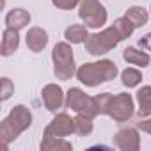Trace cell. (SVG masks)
Returning a JSON list of instances; mask_svg holds the SVG:
<instances>
[{
    "label": "cell",
    "instance_id": "obj_1",
    "mask_svg": "<svg viewBox=\"0 0 151 151\" xmlns=\"http://www.w3.org/2000/svg\"><path fill=\"white\" fill-rule=\"evenodd\" d=\"M135 27L128 22V18H117L110 27H107L105 30L101 32H96V34H91L87 37V41L84 43L86 45V52L91 53V55H105L109 53L110 50H114L121 41L128 39L132 34H133Z\"/></svg>",
    "mask_w": 151,
    "mask_h": 151
},
{
    "label": "cell",
    "instance_id": "obj_2",
    "mask_svg": "<svg viewBox=\"0 0 151 151\" xmlns=\"http://www.w3.org/2000/svg\"><path fill=\"white\" fill-rule=\"evenodd\" d=\"M32 124V112L25 105H16L0 123V142L7 147L13 140H16L25 130Z\"/></svg>",
    "mask_w": 151,
    "mask_h": 151
},
{
    "label": "cell",
    "instance_id": "obj_3",
    "mask_svg": "<svg viewBox=\"0 0 151 151\" xmlns=\"http://www.w3.org/2000/svg\"><path fill=\"white\" fill-rule=\"evenodd\" d=\"M117 77V66L110 59H101L96 62H86L77 69V78L87 87H96L100 84L110 82Z\"/></svg>",
    "mask_w": 151,
    "mask_h": 151
},
{
    "label": "cell",
    "instance_id": "obj_4",
    "mask_svg": "<svg viewBox=\"0 0 151 151\" xmlns=\"http://www.w3.org/2000/svg\"><path fill=\"white\" fill-rule=\"evenodd\" d=\"M52 60H53V73L59 80H71V77L77 75L73 48L68 41H60L53 46Z\"/></svg>",
    "mask_w": 151,
    "mask_h": 151
},
{
    "label": "cell",
    "instance_id": "obj_5",
    "mask_svg": "<svg viewBox=\"0 0 151 151\" xmlns=\"http://www.w3.org/2000/svg\"><path fill=\"white\" fill-rule=\"evenodd\" d=\"M78 16L89 29H100L109 20V13L100 0H82L78 6Z\"/></svg>",
    "mask_w": 151,
    "mask_h": 151
},
{
    "label": "cell",
    "instance_id": "obj_6",
    "mask_svg": "<svg viewBox=\"0 0 151 151\" xmlns=\"http://www.w3.org/2000/svg\"><path fill=\"white\" fill-rule=\"evenodd\" d=\"M68 109H71L73 112L77 114H86L89 117H96L100 116L98 114V109H96V101H94V96H87L80 87H71L66 94V103H64Z\"/></svg>",
    "mask_w": 151,
    "mask_h": 151
},
{
    "label": "cell",
    "instance_id": "obj_7",
    "mask_svg": "<svg viewBox=\"0 0 151 151\" xmlns=\"http://www.w3.org/2000/svg\"><path fill=\"white\" fill-rule=\"evenodd\" d=\"M133 109H135V105H133L132 94L119 93V94L112 96V100H110V103L107 107V116H110L117 123H124L133 116V112H135Z\"/></svg>",
    "mask_w": 151,
    "mask_h": 151
},
{
    "label": "cell",
    "instance_id": "obj_8",
    "mask_svg": "<svg viewBox=\"0 0 151 151\" xmlns=\"http://www.w3.org/2000/svg\"><path fill=\"white\" fill-rule=\"evenodd\" d=\"M71 133H75V117H71L66 112L55 114V117L48 123V126L43 132V135L48 137H68Z\"/></svg>",
    "mask_w": 151,
    "mask_h": 151
},
{
    "label": "cell",
    "instance_id": "obj_9",
    "mask_svg": "<svg viewBox=\"0 0 151 151\" xmlns=\"http://www.w3.org/2000/svg\"><path fill=\"white\" fill-rule=\"evenodd\" d=\"M41 98H43V103H45L46 110H50L53 114H57V110L66 103V94H64L62 87L57 86V84L45 86L43 91H41Z\"/></svg>",
    "mask_w": 151,
    "mask_h": 151
},
{
    "label": "cell",
    "instance_id": "obj_10",
    "mask_svg": "<svg viewBox=\"0 0 151 151\" xmlns=\"http://www.w3.org/2000/svg\"><path fill=\"white\" fill-rule=\"evenodd\" d=\"M114 144L123 151H139L140 149V135L139 128H123L116 133Z\"/></svg>",
    "mask_w": 151,
    "mask_h": 151
},
{
    "label": "cell",
    "instance_id": "obj_11",
    "mask_svg": "<svg viewBox=\"0 0 151 151\" xmlns=\"http://www.w3.org/2000/svg\"><path fill=\"white\" fill-rule=\"evenodd\" d=\"M25 43H27V48L30 52L39 53L48 45V32L41 27H32V29H29V32L25 36Z\"/></svg>",
    "mask_w": 151,
    "mask_h": 151
},
{
    "label": "cell",
    "instance_id": "obj_12",
    "mask_svg": "<svg viewBox=\"0 0 151 151\" xmlns=\"http://www.w3.org/2000/svg\"><path fill=\"white\" fill-rule=\"evenodd\" d=\"M20 46V34L16 29H11V27H6L4 32H2V45H0V53L4 57H9L13 55Z\"/></svg>",
    "mask_w": 151,
    "mask_h": 151
},
{
    "label": "cell",
    "instance_id": "obj_13",
    "mask_svg": "<svg viewBox=\"0 0 151 151\" xmlns=\"http://www.w3.org/2000/svg\"><path fill=\"white\" fill-rule=\"evenodd\" d=\"M30 23V13L23 7H14L6 14V27L22 30Z\"/></svg>",
    "mask_w": 151,
    "mask_h": 151
},
{
    "label": "cell",
    "instance_id": "obj_14",
    "mask_svg": "<svg viewBox=\"0 0 151 151\" xmlns=\"http://www.w3.org/2000/svg\"><path fill=\"white\" fill-rule=\"evenodd\" d=\"M123 59L128 62V64H133V66H139V68H146L149 66L151 62V57L144 52V50H139L135 46H128L123 50Z\"/></svg>",
    "mask_w": 151,
    "mask_h": 151
},
{
    "label": "cell",
    "instance_id": "obj_15",
    "mask_svg": "<svg viewBox=\"0 0 151 151\" xmlns=\"http://www.w3.org/2000/svg\"><path fill=\"white\" fill-rule=\"evenodd\" d=\"M87 29H89L87 25H71V27H68V29L64 30V37H66V41L71 43V45H82V43H86L87 37L91 36Z\"/></svg>",
    "mask_w": 151,
    "mask_h": 151
},
{
    "label": "cell",
    "instance_id": "obj_16",
    "mask_svg": "<svg viewBox=\"0 0 151 151\" xmlns=\"http://www.w3.org/2000/svg\"><path fill=\"white\" fill-rule=\"evenodd\" d=\"M39 147L41 151H71L73 149L71 142L64 140V137H48V135H43Z\"/></svg>",
    "mask_w": 151,
    "mask_h": 151
},
{
    "label": "cell",
    "instance_id": "obj_17",
    "mask_svg": "<svg viewBox=\"0 0 151 151\" xmlns=\"http://www.w3.org/2000/svg\"><path fill=\"white\" fill-rule=\"evenodd\" d=\"M137 103H139V116L149 117L151 116V86H142L137 91Z\"/></svg>",
    "mask_w": 151,
    "mask_h": 151
},
{
    "label": "cell",
    "instance_id": "obj_18",
    "mask_svg": "<svg viewBox=\"0 0 151 151\" xmlns=\"http://www.w3.org/2000/svg\"><path fill=\"white\" fill-rule=\"evenodd\" d=\"M124 18H128V22L137 29V27H144L149 20V14L144 7H139V6H132L126 9L124 13Z\"/></svg>",
    "mask_w": 151,
    "mask_h": 151
},
{
    "label": "cell",
    "instance_id": "obj_19",
    "mask_svg": "<svg viewBox=\"0 0 151 151\" xmlns=\"http://www.w3.org/2000/svg\"><path fill=\"white\" fill-rule=\"evenodd\" d=\"M91 132H93V117L86 114H77V117H75V133L87 137Z\"/></svg>",
    "mask_w": 151,
    "mask_h": 151
},
{
    "label": "cell",
    "instance_id": "obj_20",
    "mask_svg": "<svg viewBox=\"0 0 151 151\" xmlns=\"http://www.w3.org/2000/svg\"><path fill=\"white\" fill-rule=\"evenodd\" d=\"M121 82L126 87H137L142 82V73L139 69H135V68H126L121 73Z\"/></svg>",
    "mask_w": 151,
    "mask_h": 151
},
{
    "label": "cell",
    "instance_id": "obj_21",
    "mask_svg": "<svg viewBox=\"0 0 151 151\" xmlns=\"http://www.w3.org/2000/svg\"><path fill=\"white\" fill-rule=\"evenodd\" d=\"M112 96H114V94H110V93H101V94H96V96H94L96 109H98V114H100V116H101V114H107V107H109Z\"/></svg>",
    "mask_w": 151,
    "mask_h": 151
},
{
    "label": "cell",
    "instance_id": "obj_22",
    "mask_svg": "<svg viewBox=\"0 0 151 151\" xmlns=\"http://www.w3.org/2000/svg\"><path fill=\"white\" fill-rule=\"evenodd\" d=\"M0 84H2V93H0L2 96H0V98H2V101H7V100L13 96V93H14V84H13L7 77H4Z\"/></svg>",
    "mask_w": 151,
    "mask_h": 151
},
{
    "label": "cell",
    "instance_id": "obj_23",
    "mask_svg": "<svg viewBox=\"0 0 151 151\" xmlns=\"http://www.w3.org/2000/svg\"><path fill=\"white\" fill-rule=\"evenodd\" d=\"M82 0H52V4L57 7V9H62V11H71L77 6H80Z\"/></svg>",
    "mask_w": 151,
    "mask_h": 151
},
{
    "label": "cell",
    "instance_id": "obj_24",
    "mask_svg": "<svg viewBox=\"0 0 151 151\" xmlns=\"http://www.w3.org/2000/svg\"><path fill=\"white\" fill-rule=\"evenodd\" d=\"M139 46L142 50H146V52H151V32H147L146 36H142L139 39Z\"/></svg>",
    "mask_w": 151,
    "mask_h": 151
},
{
    "label": "cell",
    "instance_id": "obj_25",
    "mask_svg": "<svg viewBox=\"0 0 151 151\" xmlns=\"http://www.w3.org/2000/svg\"><path fill=\"white\" fill-rule=\"evenodd\" d=\"M137 128H139L140 132H144V133H149V135H151V117L142 119L140 123H137Z\"/></svg>",
    "mask_w": 151,
    "mask_h": 151
}]
</instances>
